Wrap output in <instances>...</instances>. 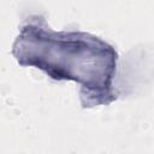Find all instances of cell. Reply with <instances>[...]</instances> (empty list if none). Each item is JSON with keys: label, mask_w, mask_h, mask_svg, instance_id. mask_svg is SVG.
Instances as JSON below:
<instances>
[{"label": "cell", "mask_w": 154, "mask_h": 154, "mask_svg": "<svg viewBox=\"0 0 154 154\" xmlns=\"http://www.w3.org/2000/svg\"><path fill=\"white\" fill-rule=\"evenodd\" d=\"M11 52L20 66L36 67L54 81L78 83L83 108L107 106L118 99L113 84L118 52L96 35L55 31L43 14L35 13L23 20Z\"/></svg>", "instance_id": "1"}]
</instances>
